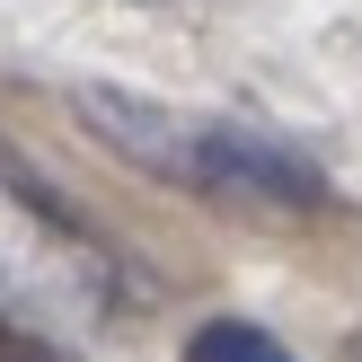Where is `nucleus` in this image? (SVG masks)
Here are the masks:
<instances>
[{
    "mask_svg": "<svg viewBox=\"0 0 362 362\" xmlns=\"http://www.w3.org/2000/svg\"><path fill=\"white\" fill-rule=\"evenodd\" d=\"M71 115H80L115 159H133L141 177H159V186L212 194V204H283V212L336 204L327 168H310L292 141L257 133V124L177 115V106L141 98V88H106V80H80V88H71Z\"/></svg>",
    "mask_w": 362,
    "mask_h": 362,
    "instance_id": "f257e3e1",
    "label": "nucleus"
},
{
    "mask_svg": "<svg viewBox=\"0 0 362 362\" xmlns=\"http://www.w3.org/2000/svg\"><path fill=\"white\" fill-rule=\"evenodd\" d=\"M0 362H62V354H53L45 336H27V327H18L9 310H0Z\"/></svg>",
    "mask_w": 362,
    "mask_h": 362,
    "instance_id": "7ed1b4c3",
    "label": "nucleus"
},
{
    "mask_svg": "<svg viewBox=\"0 0 362 362\" xmlns=\"http://www.w3.org/2000/svg\"><path fill=\"white\" fill-rule=\"evenodd\" d=\"M186 362H300V354L274 327H257V318H204L186 336Z\"/></svg>",
    "mask_w": 362,
    "mask_h": 362,
    "instance_id": "f03ea898",
    "label": "nucleus"
}]
</instances>
